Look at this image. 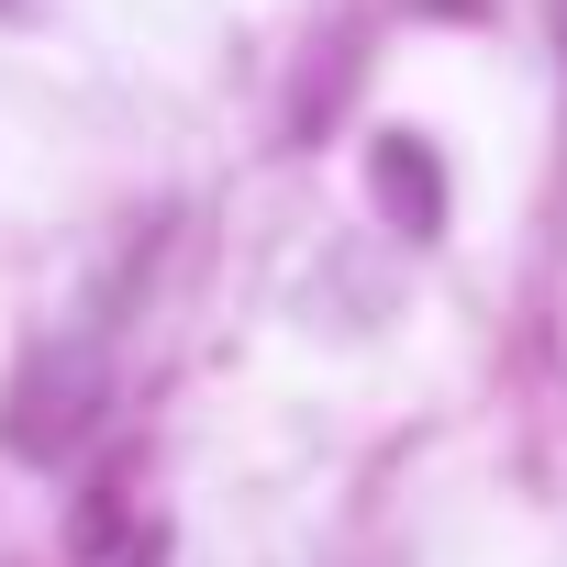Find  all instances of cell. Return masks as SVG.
I'll return each instance as SVG.
<instances>
[{
	"instance_id": "6da1fadb",
	"label": "cell",
	"mask_w": 567,
	"mask_h": 567,
	"mask_svg": "<svg viewBox=\"0 0 567 567\" xmlns=\"http://www.w3.org/2000/svg\"><path fill=\"white\" fill-rule=\"evenodd\" d=\"M379 189H390V212H401V223H434V167H423V145H412V134H390V145H379Z\"/></svg>"
}]
</instances>
